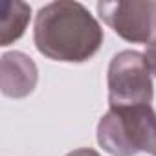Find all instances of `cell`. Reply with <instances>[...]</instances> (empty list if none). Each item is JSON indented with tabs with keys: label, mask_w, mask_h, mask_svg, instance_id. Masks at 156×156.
<instances>
[{
	"label": "cell",
	"mask_w": 156,
	"mask_h": 156,
	"mask_svg": "<svg viewBox=\"0 0 156 156\" xmlns=\"http://www.w3.org/2000/svg\"><path fill=\"white\" fill-rule=\"evenodd\" d=\"M33 41L41 55L57 62L90 61L103 44V28L79 2L57 0L39 9Z\"/></svg>",
	"instance_id": "cell-1"
},
{
	"label": "cell",
	"mask_w": 156,
	"mask_h": 156,
	"mask_svg": "<svg viewBox=\"0 0 156 156\" xmlns=\"http://www.w3.org/2000/svg\"><path fill=\"white\" fill-rule=\"evenodd\" d=\"M96 138L110 156H156V112L151 105L108 108L98 123Z\"/></svg>",
	"instance_id": "cell-2"
},
{
	"label": "cell",
	"mask_w": 156,
	"mask_h": 156,
	"mask_svg": "<svg viewBox=\"0 0 156 156\" xmlns=\"http://www.w3.org/2000/svg\"><path fill=\"white\" fill-rule=\"evenodd\" d=\"M107 83L110 108L151 105L152 101V75L140 51L123 50L116 53L108 64Z\"/></svg>",
	"instance_id": "cell-3"
},
{
	"label": "cell",
	"mask_w": 156,
	"mask_h": 156,
	"mask_svg": "<svg viewBox=\"0 0 156 156\" xmlns=\"http://www.w3.org/2000/svg\"><path fill=\"white\" fill-rule=\"evenodd\" d=\"M103 22L127 42L156 44V2L118 0L98 2L96 6Z\"/></svg>",
	"instance_id": "cell-4"
},
{
	"label": "cell",
	"mask_w": 156,
	"mask_h": 156,
	"mask_svg": "<svg viewBox=\"0 0 156 156\" xmlns=\"http://www.w3.org/2000/svg\"><path fill=\"white\" fill-rule=\"evenodd\" d=\"M39 79V72L30 55L22 51H9L0 61V88L2 94L13 99L30 96Z\"/></svg>",
	"instance_id": "cell-5"
},
{
	"label": "cell",
	"mask_w": 156,
	"mask_h": 156,
	"mask_svg": "<svg viewBox=\"0 0 156 156\" xmlns=\"http://www.w3.org/2000/svg\"><path fill=\"white\" fill-rule=\"evenodd\" d=\"M31 19V8L19 0H9L2 4L0 15V46H9L19 41Z\"/></svg>",
	"instance_id": "cell-6"
},
{
	"label": "cell",
	"mask_w": 156,
	"mask_h": 156,
	"mask_svg": "<svg viewBox=\"0 0 156 156\" xmlns=\"http://www.w3.org/2000/svg\"><path fill=\"white\" fill-rule=\"evenodd\" d=\"M143 57H145V64H147L151 75H156V44L147 46V50L143 51Z\"/></svg>",
	"instance_id": "cell-7"
},
{
	"label": "cell",
	"mask_w": 156,
	"mask_h": 156,
	"mask_svg": "<svg viewBox=\"0 0 156 156\" xmlns=\"http://www.w3.org/2000/svg\"><path fill=\"white\" fill-rule=\"evenodd\" d=\"M66 156H101L98 151H94V149H88V147H83V149H75V151H72V152H68Z\"/></svg>",
	"instance_id": "cell-8"
}]
</instances>
